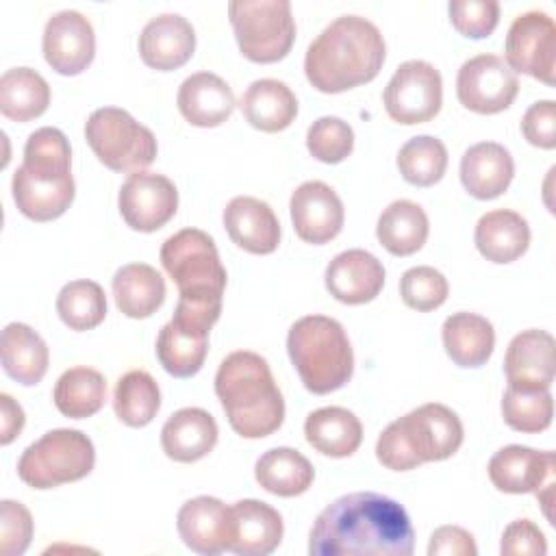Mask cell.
Wrapping results in <instances>:
<instances>
[{
    "mask_svg": "<svg viewBox=\"0 0 556 556\" xmlns=\"http://www.w3.org/2000/svg\"><path fill=\"white\" fill-rule=\"evenodd\" d=\"M415 532L404 506L374 491L348 493L315 519L311 556H410Z\"/></svg>",
    "mask_w": 556,
    "mask_h": 556,
    "instance_id": "6da1fadb",
    "label": "cell"
},
{
    "mask_svg": "<svg viewBox=\"0 0 556 556\" xmlns=\"http://www.w3.org/2000/svg\"><path fill=\"white\" fill-rule=\"evenodd\" d=\"M387 56L382 33L361 15L332 20L308 46L304 74L321 93H341L378 76Z\"/></svg>",
    "mask_w": 556,
    "mask_h": 556,
    "instance_id": "7a4b0ae2",
    "label": "cell"
},
{
    "mask_svg": "<svg viewBox=\"0 0 556 556\" xmlns=\"http://www.w3.org/2000/svg\"><path fill=\"white\" fill-rule=\"evenodd\" d=\"M159 256L178 287L174 315L211 330L219 319L228 278L215 241L200 228H182L163 241Z\"/></svg>",
    "mask_w": 556,
    "mask_h": 556,
    "instance_id": "3957f363",
    "label": "cell"
},
{
    "mask_svg": "<svg viewBox=\"0 0 556 556\" xmlns=\"http://www.w3.org/2000/svg\"><path fill=\"white\" fill-rule=\"evenodd\" d=\"M215 395L230 428L243 439H263L282 426V393L267 361L256 352L237 350L219 363Z\"/></svg>",
    "mask_w": 556,
    "mask_h": 556,
    "instance_id": "277c9868",
    "label": "cell"
},
{
    "mask_svg": "<svg viewBox=\"0 0 556 556\" xmlns=\"http://www.w3.org/2000/svg\"><path fill=\"white\" fill-rule=\"evenodd\" d=\"M13 202L33 222L61 217L74 202L76 185L72 178V150L67 137L43 126L28 135L24 161L11 180Z\"/></svg>",
    "mask_w": 556,
    "mask_h": 556,
    "instance_id": "5b68a950",
    "label": "cell"
},
{
    "mask_svg": "<svg viewBox=\"0 0 556 556\" xmlns=\"http://www.w3.org/2000/svg\"><path fill=\"white\" fill-rule=\"evenodd\" d=\"M463 443L458 415L439 402H428L391 421L376 441V458L393 471L445 460Z\"/></svg>",
    "mask_w": 556,
    "mask_h": 556,
    "instance_id": "8992f818",
    "label": "cell"
},
{
    "mask_svg": "<svg viewBox=\"0 0 556 556\" xmlns=\"http://www.w3.org/2000/svg\"><path fill=\"white\" fill-rule=\"evenodd\" d=\"M287 352L302 384L315 395L337 391L352 378V345L345 328L332 317H300L289 328Z\"/></svg>",
    "mask_w": 556,
    "mask_h": 556,
    "instance_id": "52a82bcc",
    "label": "cell"
},
{
    "mask_svg": "<svg viewBox=\"0 0 556 556\" xmlns=\"http://www.w3.org/2000/svg\"><path fill=\"white\" fill-rule=\"evenodd\" d=\"M93 463L96 450L85 432L56 428L22 452L17 460V476L33 489H52L89 476Z\"/></svg>",
    "mask_w": 556,
    "mask_h": 556,
    "instance_id": "ba28073f",
    "label": "cell"
},
{
    "mask_svg": "<svg viewBox=\"0 0 556 556\" xmlns=\"http://www.w3.org/2000/svg\"><path fill=\"white\" fill-rule=\"evenodd\" d=\"M85 139L98 161L113 172H143L159 150L152 130L117 106L96 109L85 122Z\"/></svg>",
    "mask_w": 556,
    "mask_h": 556,
    "instance_id": "9c48e42d",
    "label": "cell"
},
{
    "mask_svg": "<svg viewBox=\"0 0 556 556\" xmlns=\"http://www.w3.org/2000/svg\"><path fill=\"white\" fill-rule=\"evenodd\" d=\"M228 17L241 54L254 63H276L295 41L289 0H232Z\"/></svg>",
    "mask_w": 556,
    "mask_h": 556,
    "instance_id": "30bf717a",
    "label": "cell"
},
{
    "mask_svg": "<svg viewBox=\"0 0 556 556\" xmlns=\"http://www.w3.org/2000/svg\"><path fill=\"white\" fill-rule=\"evenodd\" d=\"M384 109L393 122L424 124L441 111L443 80L439 70L421 59L400 63L384 87Z\"/></svg>",
    "mask_w": 556,
    "mask_h": 556,
    "instance_id": "8fae6325",
    "label": "cell"
},
{
    "mask_svg": "<svg viewBox=\"0 0 556 556\" xmlns=\"http://www.w3.org/2000/svg\"><path fill=\"white\" fill-rule=\"evenodd\" d=\"M506 65L545 85L556 83V24L545 11L517 15L506 33Z\"/></svg>",
    "mask_w": 556,
    "mask_h": 556,
    "instance_id": "7c38bea8",
    "label": "cell"
},
{
    "mask_svg": "<svg viewBox=\"0 0 556 556\" xmlns=\"http://www.w3.org/2000/svg\"><path fill=\"white\" fill-rule=\"evenodd\" d=\"M517 91V74L497 54L484 52L467 59L456 76V96L473 113H500L513 104Z\"/></svg>",
    "mask_w": 556,
    "mask_h": 556,
    "instance_id": "4fadbf2b",
    "label": "cell"
},
{
    "mask_svg": "<svg viewBox=\"0 0 556 556\" xmlns=\"http://www.w3.org/2000/svg\"><path fill=\"white\" fill-rule=\"evenodd\" d=\"M117 206L132 230L154 232L176 215L178 191L163 174L135 172L119 187Z\"/></svg>",
    "mask_w": 556,
    "mask_h": 556,
    "instance_id": "5bb4252c",
    "label": "cell"
},
{
    "mask_svg": "<svg viewBox=\"0 0 556 556\" xmlns=\"http://www.w3.org/2000/svg\"><path fill=\"white\" fill-rule=\"evenodd\" d=\"M43 56L48 65L63 74L74 76L87 70L96 54V35L91 22L74 11H56L43 28Z\"/></svg>",
    "mask_w": 556,
    "mask_h": 556,
    "instance_id": "9a60e30c",
    "label": "cell"
},
{
    "mask_svg": "<svg viewBox=\"0 0 556 556\" xmlns=\"http://www.w3.org/2000/svg\"><path fill=\"white\" fill-rule=\"evenodd\" d=\"M291 222L295 235L313 245L328 243L334 239L345 219L343 202L337 191L321 180L302 182L289 200Z\"/></svg>",
    "mask_w": 556,
    "mask_h": 556,
    "instance_id": "2e32d148",
    "label": "cell"
},
{
    "mask_svg": "<svg viewBox=\"0 0 556 556\" xmlns=\"http://www.w3.org/2000/svg\"><path fill=\"white\" fill-rule=\"evenodd\" d=\"M176 528L182 543L202 556L228 552L232 517L230 506L211 495H198L185 502L176 517Z\"/></svg>",
    "mask_w": 556,
    "mask_h": 556,
    "instance_id": "e0dca14e",
    "label": "cell"
},
{
    "mask_svg": "<svg viewBox=\"0 0 556 556\" xmlns=\"http://www.w3.org/2000/svg\"><path fill=\"white\" fill-rule=\"evenodd\" d=\"M554 345V337L539 328L515 334L504 356V374L508 384L528 391L552 389L556 376Z\"/></svg>",
    "mask_w": 556,
    "mask_h": 556,
    "instance_id": "ac0fdd59",
    "label": "cell"
},
{
    "mask_svg": "<svg viewBox=\"0 0 556 556\" xmlns=\"http://www.w3.org/2000/svg\"><path fill=\"white\" fill-rule=\"evenodd\" d=\"M326 289L343 304L371 302L384 287V265L367 250L339 252L326 267Z\"/></svg>",
    "mask_w": 556,
    "mask_h": 556,
    "instance_id": "d6986e66",
    "label": "cell"
},
{
    "mask_svg": "<svg viewBox=\"0 0 556 556\" xmlns=\"http://www.w3.org/2000/svg\"><path fill=\"white\" fill-rule=\"evenodd\" d=\"M554 452H539L526 445H506L489 460V478L504 493H536L547 482H554Z\"/></svg>",
    "mask_w": 556,
    "mask_h": 556,
    "instance_id": "ffe728a7",
    "label": "cell"
},
{
    "mask_svg": "<svg viewBox=\"0 0 556 556\" xmlns=\"http://www.w3.org/2000/svg\"><path fill=\"white\" fill-rule=\"evenodd\" d=\"M195 50V30L191 22L178 13H161L152 17L139 35V54L143 63L159 72L185 65Z\"/></svg>",
    "mask_w": 556,
    "mask_h": 556,
    "instance_id": "44dd1931",
    "label": "cell"
},
{
    "mask_svg": "<svg viewBox=\"0 0 556 556\" xmlns=\"http://www.w3.org/2000/svg\"><path fill=\"white\" fill-rule=\"evenodd\" d=\"M224 228L232 243L252 254H271L280 243L274 208L252 195H237L224 208Z\"/></svg>",
    "mask_w": 556,
    "mask_h": 556,
    "instance_id": "7402d4cb",
    "label": "cell"
},
{
    "mask_svg": "<svg viewBox=\"0 0 556 556\" xmlns=\"http://www.w3.org/2000/svg\"><path fill=\"white\" fill-rule=\"evenodd\" d=\"M232 532L228 552L237 556H267L282 541L280 513L261 500H239L230 506Z\"/></svg>",
    "mask_w": 556,
    "mask_h": 556,
    "instance_id": "603a6c76",
    "label": "cell"
},
{
    "mask_svg": "<svg viewBox=\"0 0 556 556\" xmlns=\"http://www.w3.org/2000/svg\"><path fill=\"white\" fill-rule=\"evenodd\" d=\"M178 111L191 126L213 128L224 124L235 111L230 85L213 72H195L178 87Z\"/></svg>",
    "mask_w": 556,
    "mask_h": 556,
    "instance_id": "cb8c5ba5",
    "label": "cell"
},
{
    "mask_svg": "<svg viewBox=\"0 0 556 556\" xmlns=\"http://www.w3.org/2000/svg\"><path fill=\"white\" fill-rule=\"evenodd\" d=\"M515 176L510 152L497 141H480L465 150L460 159V182L469 195L493 200L502 195Z\"/></svg>",
    "mask_w": 556,
    "mask_h": 556,
    "instance_id": "d4e9b609",
    "label": "cell"
},
{
    "mask_svg": "<svg viewBox=\"0 0 556 556\" xmlns=\"http://www.w3.org/2000/svg\"><path fill=\"white\" fill-rule=\"evenodd\" d=\"M219 428L215 417L198 406L176 410L161 428L163 452L178 463L204 458L217 443Z\"/></svg>",
    "mask_w": 556,
    "mask_h": 556,
    "instance_id": "484cf974",
    "label": "cell"
},
{
    "mask_svg": "<svg viewBox=\"0 0 556 556\" xmlns=\"http://www.w3.org/2000/svg\"><path fill=\"white\" fill-rule=\"evenodd\" d=\"M208 352V328L172 317L156 337V356L167 374L174 378L195 376Z\"/></svg>",
    "mask_w": 556,
    "mask_h": 556,
    "instance_id": "4316f807",
    "label": "cell"
},
{
    "mask_svg": "<svg viewBox=\"0 0 556 556\" xmlns=\"http://www.w3.org/2000/svg\"><path fill=\"white\" fill-rule=\"evenodd\" d=\"M239 109L250 126L263 132H278L291 126L298 115V98L291 87L276 78H258L248 85Z\"/></svg>",
    "mask_w": 556,
    "mask_h": 556,
    "instance_id": "83f0119b",
    "label": "cell"
},
{
    "mask_svg": "<svg viewBox=\"0 0 556 556\" xmlns=\"http://www.w3.org/2000/svg\"><path fill=\"white\" fill-rule=\"evenodd\" d=\"M478 252L491 263H513L530 245V226L526 217L510 208L484 213L473 230Z\"/></svg>",
    "mask_w": 556,
    "mask_h": 556,
    "instance_id": "f1b7e54d",
    "label": "cell"
},
{
    "mask_svg": "<svg viewBox=\"0 0 556 556\" xmlns=\"http://www.w3.org/2000/svg\"><path fill=\"white\" fill-rule=\"evenodd\" d=\"M443 348L447 356L458 367H480L484 365L495 348L493 324L469 311L452 313L441 328Z\"/></svg>",
    "mask_w": 556,
    "mask_h": 556,
    "instance_id": "f546056e",
    "label": "cell"
},
{
    "mask_svg": "<svg viewBox=\"0 0 556 556\" xmlns=\"http://www.w3.org/2000/svg\"><path fill=\"white\" fill-rule=\"evenodd\" d=\"M304 437L317 452L332 458H345L358 450L363 426L352 410L343 406H324L306 417Z\"/></svg>",
    "mask_w": 556,
    "mask_h": 556,
    "instance_id": "4dcf8cb0",
    "label": "cell"
},
{
    "mask_svg": "<svg viewBox=\"0 0 556 556\" xmlns=\"http://www.w3.org/2000/svg\"><path fill=\"white\" fill-rule=\"evenodd\" d=\"M0 354L4 371L20 384L33 387L48 371L50 352L46 341L26 324L11 321L0 337Z\"/></svg>",
    "mask_w": 556,
    "mask_h": 556,
    "instance_id": "1f68e13d",
    "label": "cell"
},
{
    "mask_svg": "<svg viewBox=\"0 0 556 556\" xmlns=\"http://www.w3.org/2000/svg\"><path fill=\"white\" fill-rule=\"evenodd\" d=\"M111 287L117 308L132 319L150 317L165 300V280L148 263H128L119 267Z\"/></svg>",
    "mask_w": 556,
    "mask_h": 556,
    "instance_id": "d6a6232c",
    "label": "cell"
},
{
    "mask_svg": "<svg viewBox=\"0 0 556 556\" xmlns=\"http://www.w3.org/2000/svg\"><path fill=\"white\" fill-rule=\"evenodd\" d=\"M428 215L413 200L391 202L378 217L376 237L380 245L393 256H410L428 239Z\"/></svg>",
    "mask_w": 556,
    "mask_h": 556,
    "instance_id": "836d02e7",
    "label": "cell"
},
{
    "mask_svg": "<svg viewBox=\"0 0 556 556\" xmlns=\"http://www.w3.org/2000/svg\"><path fill=\"white\" fill-rule=\"evenodd\" d=\"M256 482L280 497H295L308 491L315 478L311 460L293 447H271L254 465Z\"/></svg>",
    "mask_w": 556,
    "mask_h": 556,
    "instance_id": "e575fe53",
    "label": "cell"
},
{
    "mask_svg": "<svg viewBox=\"0 0 556 556\" xmlns=\"http://www.w3.org/2000/svg\"><path fill=\"white\" fill-rule=\"evenodd\" d=\"M54 406L70 419L96 415L106 402V380L93 367L65 369L52 391Z\"/></svg>",
    "mask_w": 556,
    "mask_h": 556,
    "instance_id": "d590c367",
    "label": "cell"
},
{
    "mask_svg": "<svg viewBox=\"0 0 556 556\" xmlns=\"http://www.w3.org/2000/svg\"><path fill=\"white\" fill-rule=\"evenodd\" d=\"M50 104L46 78L30 67H11L0 76V113L13 122L39 117Z\"/></svg>",
    "mask_w": 556,
    "mask_h": 556,
    "instance_id": "8d00e7d4",
    "label": "cell"
},
{
    "mask_svg": "<svg viewBox=\"0 0 556 556\" xmlns=\"http://www.w3.org/2000/svg\"><path fill=\"white\" fill-rule=\"evenodd\" d=\"M113 408L117 419L126 426H148L161 408V391L156 380L143 369L126 371L115 384Z\"/></svg>",
    "mask_w": 556,
    "mask_h": 556,
    "instance_id": "74e56055",
    "label": "cell"
},
{
    "mask_svg": "<svg viewBox=\"0 0 556 556\" xmlns=\"http://www.w3.org/2000/svg\"><path fill=\"white\" fill-rule=\"evenodd\" d=\"M447 167L445 143L432 135H417L408 139L397 152V169L402 178L415 187H430L439 182Z\"/></svg>",
    "mask_w": 556,
    "mask_h": 556,
    "instance_id": "f35d334b",
    "label": "cell"
},
{
    "mask_svg": "<svg viewBox=\"0 0 556 556\" xmlns=\"http://www.w3.org/2000/svg\"><path fill=\"white\" fill-rule=\"evenodd\" d=\"M56 313L72 330H91L106 317L104 289L93 280H72L56 295Z\"/></svg>",
    "mask_w": 556,
    "mask_h": 556,
    "instance_id": "ab89813d",
    "label": "cell"
},
{
    "mask_svg": "<svg viewBox=\"0 0 556 556\" xmlns=\"http://www.w3.org/2000/svg\"><path fill=\"white\" fill-rule=\"evenodd\" d=\"M504 421L517 432H543L549 428L554 417V397L549 389L528 391L517 387H506L502 395Z\"/></svg>",
    "mask_w": 556,
    "mask_h": 556,
    "instance_id": "60d3db41",
    "label": "cell"
},
{
    "mask_svg": "<svg viewBox=\"0 0 556 556\" xmlns=\"http://www.w3.org/2000/svg\"><path fill=\"white\" fill-rule=\"evenodd\" d=\"M306 148L321 163H341L354 150V130L341 117L324 115L308 126Z\"/></svg>",
    "mask_w": 556,
    "mask_h": 556,
    "instance_id": "b9f144b4",
    "label": "cell"
},
{
    "mask_svg": "<svg viewBox=\"0 0 556 556\" xmlns=\"http://www.w3.org/2000/svg\"><path fill=\"white\" fill-rule=\"evenodd\" d=\"M447 278L430 265L410 267L400 278V295L404 304L421 313L439 308L447 300Z\"/></svg>",
    "mask_w": 556,
    "mask_h": 556,
    "instance_id": "7bdbcfd3",
    "label": "cell"
},
{
    "mask_svg": "<svg viewBox=\"0 0 556 556\" xmlns=\"http://www.w3.org/2000/svg\"><path fill=\"white\" fill-rule=\"evenodd\" d=\"M452 26L469 37H489L500 22V4L495 0H450L447 4Z\"/></svg>",
    "mask_w": 556,
    "mask_h": 556,
    "instance_id": "ee69618b",
    "label": "cell"
},
{
    "mask_svg": "<svg viewBox=\"0 0 556 556\" xmlns=\"http://www.w3.org/2000/svg\"><path fill=\"white\" fill-rule=\"evenodd\" d=\"M33 539L30 510L13 500L0 502V552L4 556H20Z\"/></svg>",
    "mask_w": 556,
    "mask_h": 556,
    "instance_id": "f6af8a7d",
    "label": "cell"
},
{
    "mask_svg": "<svg viewBox=\"0 0 556 556\" xmlns=\"http://www.w3.org/2000/svg\"><path fill=\"white\" fill-rule=\"evenodd\" d=\"M502 556H543L547 554V539L532 519H515L502 532Z\"/></svg>",
    "mask_w": 556,
    "mask_h": 556,
    "instance_id": "bcb514c9",
    "label": "cell"
},
{
    "mask_svg": "<svg viewBox=\"0 0 556 556\" xmlns=\"http://www.w3.org/2000/svg\"><path fill=\"white\" fill-rule=\"evenodd\" d=\"M521 132L528 143L552 150L556 146V102L539 100L530 104L521 117Z\"/></svg>",
    "mask_w": 556,
    "mask_h": 556,
    "instance_id": "7dc6e473",
    "label": "cell"
},
{
    "mask_svg": "<svg viewBox=\"0 0 556 556\" xmlns=\"http://www.w3.org/2000/svg\"><path fill=\"white\" fill-rule=\"evenodd\" d=\"M473 534L460 526H441L432 532L428 556H476Z\"/></svg>",
    "mask_w": 556,
    "mask_h": 556,
    "instance_id": "c3c4849f",
    "label": "cell"
},
{
    "mask_svg": "<svg viewBox=\"0 0 556 556\" xmlns=\"http://www.w3.org/2000/svg\"><path fill=\"white\" fill-rule=\"evenodd\" d=\"M0 415H2L0 443L9 445L22 432L26 417H24L22 406L9 393H0Z\"/></svg>",
    "mask_w": 556,
    "mask_h": 556,
    "instance_id": "681fc988",
    "label": "cell"
}]
</instances>
